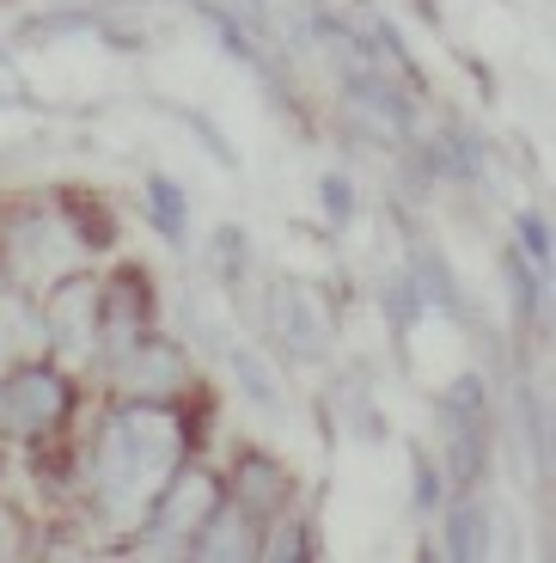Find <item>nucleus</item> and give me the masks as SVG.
Returning a JSON list of instances; mask_svg holds the SVG:
<instances>
[{"label":"nucleus","instance_id":"obj_17","mask_svg":"<svg viewBox=\"0 0 556 563\" xmlns=\"http://www.w3.org/2000/svg\"><path fill=\"white\" fill-rule=\"evenodd\" d=\"M508 288H514L520 319H532V307H538V288H544V264H520V252H514V257H508Z\"/></svg>","mask_w":556,"mask_h":563},{"label":"nucleus","instance_id":"obj_7","mask_svg":"<svg viewBox=\"0 0 556 563\" xmlns=\"http://www.w3.org/2000/svg\"><path fill=\"white\" fill-rule=\"evenodd\" d=\"M147 324H154L147 276H141V269H123V276L98 295V343H104V362H116L135 338H147Z\"/></svg>","mask_w":556,"mask_h":563},{"label":"nucleus","instance_id":"obj_13","mask_svg":"<svg viewBox=\"0 0 556 563\" xmlns=\"http://www.w3.org/2000/svg\"><path fill=\"white\" fill-rule=\"evenodd\" d=\"M410 276H416V288H422V307H441V312H459V307H465L459 282H453V264H446L434 245H416V264H410Z\"/></svg>","mask_w":556,"mask_h":563},{"label":"nucleus","instance_id":"obj_8","mask_svg":"<svg viewBox=\"0 0 556 563\" xmlns=\"http://www.w3.org/2000/svg\"><path fill=\"white\" fill-rule=\"evenodd\" d=\"M221 484H226V503H233L245 521H257V527L276 521L281 508H288V472H281L269 453H245Z\"/></svg>","mask_w":556,"mask_h":563},{"label":"nucleus","instance_id":"obj_14","mask_svg":"<svg viewBox=\"0 0 556 563\" xmlns=\"http://www.w3.org/2000/svg\"><path fill=\"white\" fill-rule=\"evenodd\" d=\"M269 533L257 539V558H269V563H300V558H312V527L307 521H293V515H276V521H264Z\"/></svg>","mask_w":556,"mask_h":563},{"label":"nucleus","instance_id":"obj_10","mask_svg":"<svg viewBox=\"0 0 556 563\" xmlns=\"http://www.w3.org/2000/svg\"><path fill=\"white\" fill-rule=\"evenodd\" d=\"M31 350H49L43 307H31V295L19 288H0V362H31Z\"/></svg>","mask_w":556,"mask_h":563},{"label":"nucleus","instance_id":"obj_16","mask_svg":"<svg viewBox=\"0 0 556 563\" xmlns=\"http://www.w3.org/2000/svg\"><path fill=\"white\" fill-rule=\"evenodd\" d=\"M379 307H386V319L398 324V331H410V324H422V288H416V276L410 269H391L386 282H379Z\"/></svg>","mask_w":556,"mask_h":563},{"label":"nucleus","instance_id":"obj_18","mask_svg":"<svg viewBox=\"0 0 556 563\" xmlns=\"http://www.w3.org/2000/svg\"><path fill=\"white\" fill-rule=\"evenodd\" d=\"M319 202H324V214H331L336 227L355 221V190H348L343 172H324V178H319Z\"/></svg>","mask_w":556,"mask_h":563},{"label":"nucleus","instance_id":"obj_12","mask_svg":"<svg viewBox=\"0 0 556 563\" xmlns=\"http://www.w3.org/2000/svg\"><path fill=\"white\" fill-rule=\"evenodd\" d=\"M147 209H154L159 240H171V245L190 240V202H184L178 178H166V172H147Z\"/></svg>","mask_w":556,"mask_h":563},{"label":"nucleus","instance_id":"obj_20","mask_svg":"<svg viewBox=\"0 0 556 563\" xmlns=\"http://www.w3.org/2000/svg\"><path fill=\"white\" fill-rule=\"evenodd\" d=\"M410 496H416L422 515H434V508H441V465L422 460V453H416V478H410Z\"/></svg>","mask_w":556,"mask_h":563},{"label":"nucleus","instance_id":"obj_5","mask_svg":"<svg viewBox=\"0 0 556 563\" xmlns=\"http://www.w3.org/2000/svg\"><path fill=\"white\" fill-rule=\"evenodd\" d=\"M269 331H276L293 355L319 362V355L331 350V307L312 295L307 282L281 276V282H269Z\"/></svg>","mask_w":556,"mask_h":563},{"label":"nucleus","instance_id":"obj_9","mask_svg":"<svg viewBox=\"0 0 556 563\" xmlns=\"http://www.w3.org/2000/svg\"><path fill=\"white\" fill-rule=\"evenodd\" d=\"M184 551H190L196 563H251L257 558V521H245L233 503H221L209 521L184 539Z\"/></svg>","mask_w":556,"mask_h":563},{"label":"nucleus","instance_id":"obj_22","mask_svg":"<svg viewBox=\"0 0 556 563\" xmlns=\"http://www.w3.org/2000/svg\"><path fill=\"white\" fill-rule=\"evenodd\" d=\"M0 551H7V545H0Z\"/></svg>","mask_w":556,"mask_h":563},{"label":"nucleus","instance_id":"obj_2","mask_svg":"<svg viewBox=\"0 0 556 563\" xmlns=\"http://www.w3.org/2000/svg\"><path fill=\"white\" fill-rule=\"evenodd\" d=\"M74 410V380L56 362H13L0 380V422L13 435H56Z\"/></svg>","mask_w":556,"mask_h":563},{"label":"nucleus","instance_id":"obj_11","mask_svg":"<svg viewBox=\"0 0 556 563\" xmlns=\"http://www.w3.org/2000/svg\"><path fill=\"white\" fill-rule=\"evenodd\" d=\"M226 367H233V386L264 410V417H288V393H281L276 367L251 350V343H226Z\"/></svg>","mask_w":556,"mask_h":563},{"label":"nucleus","instance_id":"obj_19","mask_svg":"<svg viewBox=\"0 0 556 563\" xmlns=\"http://www.w3.org/2000/svg\"><path fill=\"white\" fill-rule=\"evenodd\" d=\"M514 240L526 245V257L532 264H551V221H544V214H514Z\"/></svg>","mask_w":556,"mask_h":563},{"label":"nucleus","instance_id":"obj_3","mask_svg":"<svg viewBox=\"0 0 556 563\" xmlns=\"http://www.w3.org/2000/svg\"><path fill=\"white\" fill-rule=\"evenodd\" d=\"M226 503V484L221 472H202V465H178L166 478V490L154 496V508L141 515V527H147V539L166 551H184V539L196 533V527L209 521L214 508Z\"/></svg>","mask_w":556,"mask_h":563},{"label":"nucleus","instance_id":"obj_21","mask_svg":"<svg viewBox=\"0 0 556 563\" xmlns=\"http://www.w3.org/2000/svg\"><path fill=\"white\" fill-rule=\"evenodd\" d=\"M214 257H221L226 276H238V269H245V257H251L245 233H238V227H221V233H214Z\"/></svg>","mask_w":556,"mask_h":563},{"label":"nucleus","instance_id":"obj_1","mask_svg":"<svg viewBox=\"0 0 556 563\" xmlns=\"http://www.w3.org/2000/svg\"><path fill=\"white\" fill-rule=\"evenodd\" d=\"M190 429L171 398H129V410L104 417L92 448V503L111 527H141L166 478L184 465Z\"/></svg>","mask_w":556,"mask_h":563},{"label":"nucleus","instance_id":"obj_4","mask_svg":"<svg viewBox=\"0 0 556 563\" xmlns=\"http://www.w3.org/2000/svg\"><path fill=\"white\" fill-rule=\"evenodd\" d=\"M111 367H116V386L129 398H178L190 386V355H184V343L154 338V331L129 343Z\"/></svg>","mask_w":556,"mask_h":563},{"label":"nucleus","instance_id":"obj_15","mask_svg":"<svg viewBox=\"0 0 556 563\" xmlns=\"http://www.w3.org/2000/svg\"><path fill=\"white\" fill-rule=\"evenodd\" d=\"M489 551V515L477 503H465V508H453L446 515V558H483Z\"/></svg>","mask_w":556,"mask_h":563},{"label":"nucleus","instance_id":"obj_6","mask_svg":"<svg viewBox=\"0 0 556 563\" xmlns=\"http://www.w3.org/2000/svg\"><path fill=\"white\" fill-rule=\"evenodd\" d=\"M98 288L92 276H62L49 307H43V331H49V350L56 355H86L98 350Z\"/></svg>","mask_w":556,"mask_h":563}]
</instances>
